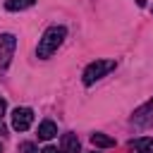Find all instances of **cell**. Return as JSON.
I'll return each mask as SVG.
<instances>
[{"mask_svg": "<svg viewBox=\"0 0 153 153\" xmlns=\"http://www.w3.org/2000/svg\"><path fill=\"white\" fill-rule=\"evenodd\" d=\"M0 153H2V148H0Z\"/></svg>", "mask_w": 153, "mask_h": 153, "instance_id": "obj_15", "label": "cell"}, {"mask_svg": "<svg viewBox=\"0 0 153 153\" xmlns=\"http://www.w3.org/2000/svg\"><path fill=\"white\" fill-rule=\"evenodd\" d=\"M129 153H153V139L148 136H141V139H134L127 143Z\"/></svg>", "mask_w": 153, "mask_h": 153, "instance_id": "obj_6", "label": "cell"}, {"mask_svg": "<svg viewBox=\"0 0 153 153\" xmlns=\"http://www.w3.org/2000/svg\"><path fill=\"white\" fill-rule=\"evenodd\" d=\"M33 5H36V0H5V7H7L10 12L29 10V7H33Z\"/></svg>", "mask_w": 153, "mask_h": 153, "instance_id": "obj_10", "label": "cell"}, {"mask_svg": "<svg viewBox=\"0 0 153 153\" xmlns=\"http://www.w3.org/2000/svg\"><path fill=\"white\" fill-rule=\"evenodd\" d=\"M55 134H57V124H55L53 120H43V122L38 124V139L48 141V139H53Z\"/></svg>", "mask_w": 153, "mask_h": 153, "instance_id": "obj_8", "label": "cell"}, {"mask_svg": "<svg viewBox=\"0 0 153 153\" xmlns=\"http://www.w3.org/2000/svg\"><path fill=\"white\" fill-rule=\"evenodd\" d=\"M91 143H93L96 148H112V146H115V139L108 136V134L96 131V134H91Z\"/></svg>", "mask_w": 153, "mask_h": 153, "instance_id": "obj_9", "label": "cell"}, {"mask_svg": "<svg viewBox=\"0 0 153 153\" xmlns=\"http://www.w3.org/2000/svg\"><path fill=\"white\" fill-rule=\"evenodd\" d=\"M60 153H79V136L76 134H62Z\"/></svg>", "mask_w": 153, "mask_h": 153, "instance_id": "obj_7", "label": "cell"}, {"mask_svg": "<svg viewBox=\"0 0 153 153\" xmlns=\"http://www.w3.org/2000/svg\"><path fill=\"white\" fill-rule=\"evenodd\" d=\"M33 122V110L31 108H17L12 112V129L17 131H26Z\"/></svg>", "mask_w": 153, "mask_h": 153, "instance_id": "obj_3", "label": "cell"}, {"mask_svg": "<svg viewBox=\"0 0 153 153\" xmlns=\"http://www.w3.org/2000/svg\"><path fill=\"white\" fill-rule=\"evenodd\" d=\"M93 153H98V151H93Z\"/></svg>", "mask_w": 153, "mask_h": 153, "instance_id": "obj_14", "label": "cell"}, {"mask_svg": "<svg viewBox=\"0 0 153 153\" xmlns=\"http://www.w3.org/2000/svg\"><path fill=\"white\" fill-rule=\"evenodd\" d=\"M117 67V62L115 60H96V62H91L86 69H84V84L86 86H91L93 81H98V79H103L108 72H112Z\"/></svg>", "mask_w": 153, "mask_h": 153, "instance_id": "obj_2", "label": "cell"}, {"mask_svg": "<svg viewBox=\"0 0 153 153\" xmlns=\"http://www.w3.org/2000/svg\"><path fill=\"white\" fill-rule=\"evenodd\" d=\"M14 48H17V38L12 33H0V67H7Z\"/></svg>", "mask_w": 153, "mask_h": 153, "instance_id": "obj_5", "label": "cell"}, {"mask_svg": "<svg viewBox=\"0 0 153 153\" xmlns=\"http://www.w3.org/2000/svg\"><path fill=\"white\" fill-rule=\"evenodd\" d=\"M131 122L136 127H151L153 124V100H148L141 108H136L134 115H131Z\"/></svg>", "mask_w": 153, "mask_h": 153, "instance_id": "obj_4", "label": "cell"}, {"mask_svg": "<svg viewBox=\"0 0 153 153\" xmlns=\"http://www.w3.org/2000/svg\"><path fill=\"white\" fill-rule=\"evenodd\" d=\"M19 153H36V143H31V141L19 143Z\"/></svg>", "mask_w": 153, "mask_h": 153, "instance_id": "obj_11", "label": "cell"}, {"mask_svg": "<svg viewBox=\"0 0 153 153\" xmlns=\"http://www.w3.org/2000/svg\"><path fill=\"white\" fill-rule=\"evenodd\" d=\"M41 153H57V148H55V146H45Z\"/></svg>", "mask_w": 153, "mask_h": 153, "instance_id": "obj_12", "label": "cell"}, {"mask_svg": "<svg viewBox=\"0 0 153 153\" xmlns=\"http://www.w3.org/2000/svg\"><path fill=\"white\" fill-rule=\"evenodd\" d=\"M67 36V29L65 26H48L38 41V57H50L65 41Z\"/></svg>", "mask_w": 153, "mask_h": 153, "instance_id": "obj_1", "label": "cell"}, {"mask_svg": "<svg viewBox=\"0 0 153 153\" xmlns=\"http://www.w3.org/2000/svg\"><path fill=\"white\" fill-rule=\"evenodd\" d=\"M5 108H7V105H5V100H2V98H0V117H2V115H5Z\"/></svg>", "mask_w": 153, "mask_h": 153, "instance_id": "obj_13", "label": "cell"}]
</instances>
